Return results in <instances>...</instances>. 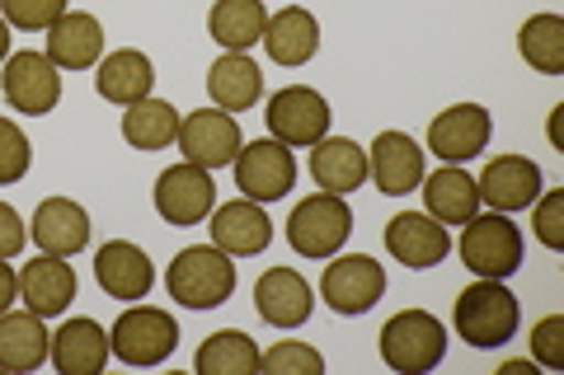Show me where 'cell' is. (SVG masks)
I'll return each instance as SVG.
<instances>
[{
    "mask_svg": "<svg viewBox=\"0 0 564 375\" xmlns=\"http://www.w3.org/2000/svg\"><path fill=\"white\" fill-rule=\"evenodd\" d=\"M475 188H480V202H489V211L513 217V211H527L541 198L545 178H541L536 159H527V155H494L485 165V174L475 178Z\"/></svg>",
    "mask_w": 564,
    "mask_h": 375,
    "instance_id": "4fadbf2b",
    "label": "cell"
},
{
    "mask_svg": "<svg viewBox=\"0 0 564 375\" xmlns=\"http://www.w3.org/2000/svg\"><path fill=\"white\" fill-rule=\"evenodd\" d=\"M29 165H33V146H29L24 128L14 118H0V188L20 184L29 174Z\"/></svg>",
    "mask_w": 564,
    "mask_h": 375,
    "instance_id": "e575fe53",
    "label": "cell"
},
{
    "mask_svg": "<svg viewBox=\"0 0 564 375\" xmlns=\"http://www.w3.org/2000/svg\"><path fill=\"white\" fill-rule=\"evenodd\" d=\"M456 333L466 338L475 352H489V348H503L508 338H518V296L494 277H475L470 287L456 296Z\"/></svg>",
    "mask_w": 564,
    "mask_h": 375,
    "instance_id": "6da1fadb",
    "label": "cell"
},
{
    "mask_svg": "<svg viewBox=\"0 0 564 375\" xmlns=\"http://www.w3.org/2000/svg\"><path fill=\"white\" fill-rule=\"evenodd\" d=\"M263 24H269L263 0H217L207 14V33L221 52H250L263 38Z\"/></svg>",
    "mask_w": 564,
    "mask_h": 375,
    "instance_id": "4dcf8cb0",
    "label": "cell"
},
{
    "mask_svg": "<svg viewBox=\"0 0 564 375\" xmlns=\"http://www.w3.org/2000/svg\"><path fill=\"white\" fill-rule=\"evenodd\" d=\"M352 235V211L339 192H311L292 207L288 217V244L296 249L302 258H334Z\"/></svg>",
    "mask_w": 564,
    "mask_h": 375,
    "instance_id": "5b68a950",
    "label": "cell"
},
{
    "mask_svg": "<svg viewBox=\"0 0 564 375\" xmlns=\"http://www.w3.org/2000/svg\"><path fill=\"white\" fill-rule=\"evenodd\" d=\"M207 95H212V109H221V113L254 109L263 95V76L250 62V52H221V57L207 66Z\"/></svg>",
    "mask_w": 564,
    "mask_h": 375,
    "instance_id": "4316f807",
    "label": "cell"
},
{
    "mask_svg": "<svg viewBox=\"0 0 564 375\" xmlns=\"http://www.w3.org/2000/svg\"><path fill=\"white\" fill-rule=\"evenodd\" d=\"M296 184V155L292 146H282L273 136H259L250 146H240L236 155V188L240 198H250L259 207L282 202Z\"/></svg>",
    "mask_w": 564,
    "mask_h": 375,
    "instance_id": "ba28073f",
    "label": "cell"
},
{
    "mask_svg": "<svg viewBox=\"0 0 564 375\" xmlns=\"http://www.w3.org/2000/svg\"><path fill=\"white\" fill-rule=\"evenodd\" d=\"M560 109H564V103H555V113H551V146L560 151Z\"/></svg>",
    "mask_w": 564,
    "mask_h": 375,
    "instance_id": "b9f144b4",
    "label": "cell"
},
{
    "mask_svg": "<svg viewBox=\"0 0 564 375\" xmlns=\"http://www.w3.org/2000/svg\"><path fill=\"white\" fill-rule=\"evenodd\" d=\"M532 366H536V362H508L503 375H532Z\"/></svg>",
    "mask_w": 564,
    "mask_h": 375,
    "instance_id": "7bdbcfd3",
    "label": "cell"
},
{
    "mask_svg": "<svg viewBox=\"0 0 564 375\" xmlns=\"http://www.w3.org/2000/svg\"><path fill=\"white\" fill-rule=\"evenodd\" d=\"M10 57V24H6V14H0V66H6Z\"/></svg>",
    "mask_w": 564,
    "mask_h": 375,
    "instance_id": "60d3db41",
    "label": "cell"
},
{
    "mask_svg": "<svg viewBox=\"0 0 564 375\" xmlns=\"http://www.w3.org/2000/svg\"><path fill=\"white\" fill-rule=\"evenodd\" d=\"M47 57L57 70H90L104 57V24L85 10H66L47 29Z\"/></svg>",
    "mask_w": 564,
    "mask_h": 375,
    "instance_id": "d4e9b609",
    "label": "cell"
},
{
    "mask_svg": "<svg viewBox=\"0 0 564 375\" xmlns=\"http://www.w3.org/2000/svg\"><path fill=\"white\" fill-rule=\"evenodd\" d=\"M174 136H180V109H174V103L155 99V95L128 103V113H122V141H128L132 151L155 155V151L174 146Z\"/></svg>",
    "mask_w": 564,
    "mask_h": 375,
    "instance_id": "f546056e",
    "label": "cell"
},
{
    "mask_svg": "<svg viewBox=\"0 0 564 375\" xmlns=\"http://www.w3.org/2000/svg\"><path fill=\"white\" fill-rule=\"evenodd\" d=\"M263 362V352L254 348V338H245L240 329H221L203 338L198 356H193V366L198 375H254Z\"/></svg>",
    "mask_w": 564,
    "mask_h": 375,
    "instance_id": "1f68e13d",
    "label": "cell"
},
{
    "mask_svg": "<svg viewBox=\"0 0 564 375\" xmlns=\"http://www.w3.org/2000/svg\"><path fill=\"white\" fill-rule=\"evenodd\" d=\"M254 310L263 324H273V329H302L315 310L311 282L296 273V267H269V273L254 282Z\"/></svg>",
    "mask_w": 564,
    "mask_h": 375,
    "instance_id": "e0dca14e",
    "label": "cell"
},
{
    "mask_svg": "<svg viewBox=\"0 0 564 375\" xmlns=\"http://www.w3.org/2000/svg\"><path fill=\"white\" fill-rule=\"evenodd\" d=\"M311 178L321 192H358L367 184V151L352 136H321L311 146Z\"/></svg>",
    "mask_w": 564,
    "mask_h": 375,
    "instance_id": "cb8c5ba5",
    "label": "cell"
},
{
    "mask_svg": "<svg viewBox=\"0 0 564 375\" xmlns=\"http://www.w3.org/2000/svg\"><path fill=\"white\" fill-rule=\"evenodd\" d=\"M447 356V324L429 310H400L381 329V362L400 375H423Z\"/></svg>",
    "mask_w": 564,
    "mask_h": 375,
    "instance_id": "3957f363",
    "label": "cell"
},
{
    "mask_svg": "<svg viewBox=\"0 0 564 375\" xmlns=\"http://www.w3.org/2000/svg\"><path fill=\"white\" fill-rule=\"evenodd\" d=\"M321 296H325V306L334 315L358 319L386 296V267L377 258H367V254H344V258L334 254V263L321 277Z\"/></svg>",
    "mask_w": 564,
    "mask_h": 375,
    "instance_id": "30bf717a",
    "label": "cell"
},
{
    "mask_svg": "<svg viewBox=\"0 0 564 375\" xmlns=\"http://www.w3.org/2000/svg\"><path fill=\"white\" fill-rule=\"evenodd\" d=\"M70 5L66 0H0V14H6L10 29H24V33H47L52 24L62 20Z\"/></svg>",
    "mask_w": 564,
    "mask_h": 375,
    "instance_id": "d590c367",
    "label": "cell"
},
{
    "mask_svg": "<svg viewBox=\"0 0 564 375\" xmlns=\"http://www.w3.org/2000/svg\"><path fill=\"white\" fill-rule=\"evenodd\" d=\"M165 287L170 300H180L184 310H217L236 291V263L217 244H193L184 254H174Z\"/></svg>",
    "mask_w": 564,
    "mask_h": 375,
    "instance_id": "7a4b0ae2",
    "label": "cell"
},
{
    "mask_svg": "<svg viewBox=\"0 0 564 375\" xmlns=\"http://www.w3.org/2000/svg\"><path fill=\"white\" fill-rule=\"evenodd\" d=\"M217 207V184H212V169L203 165H170L161 178H155V211H161L165 225H198L212 217Z\"/></svg>",
    "mask_w": 564,
    "mask_h": 375,
    "instance_id": "8fae6325",
    "label": "cell"
},
{
    "mask_svg": "<svg viewBox=\"0 0 564 375\" xmlns=\"http://www.w3.org/2000/svg\"><path fill=\"white\" fill-rule=\"evenodd\" d=\"M109 348L122 366H161L180 348V324H174L170 310H155V306H132L113 319V333H109Z\"/></svg>",
    "mask_w": 564,
    "mask_h": 375,
    "instance_id": "8992f818",
    "label": "cell"
},
{
    "mask_svg": "<svg viewBox=\"0 0 564 375\" xmlns=\"http://www.w3.org/2000/svg\"><path fill=\"white\" fill-rule=\"evenodd\" d=\"M367 178L386 198H404L423 184V146L410 132H381L367 146Z\"/></svg>",
    "mask_w": 564,
    "mask_h": 375,
    "instance_id": "9a60e30c",
    "label": "cell"
},
{
    "mask_svg": "<svg viewBox=\"0 0 564 375\" xmlns=\"http://www.w3.org/2000/svg\"><path fill=\"white\" fill-rule=\"evenodd\" d=\"M95 282H99V291L104 296H113V300H147L151 287H155V267L151 258L141 254V249L132 240H109L95 254Z\"/></svg>",
    "mask_w": 564,
    "mask_h": 375,
    "instance_id": "d6986e66",
    "label": "cell"
},
{
    "mask_svg": "<svg viewBox=\"0 0 564 375\" xmlns=\"http://www.w3.org/2000/svg\"><path fill=\"white\" fill-rule=\"evenodd\" d=\"M259 371H269V375H321V371H325V356L315 352L311 343L282 338V343H273L269 352H263Z\"/></svg>",
    "mask_w": 564,
    "mask_h": 375,
    "instance_id": "836d02e7",
    "label": "cell"
},
{
    "mask_svg": "<svg viewBox=\"0 0 564 375\" xmlns=\"http://www.w3.org/2000/svg\"><path fill=\"white\" fill-rule=\"evenodd\" d=\"M29 240V225L20 221V211H14L10 202H0V258H14Z\"/></svg>",
    "mask_w": 564,
    "mask_h": 375,
    "instance_id": "f35d334b",
    "label": "cell"
},
{
    "mask_svg": "<svg viewBox=\"0 0 564 375\" xmlns=\"http://www.w3.org/2000/svg\"><path fill=\"white\" fill-rule=\"evenodd\" d=\"M109 329L99 324V319H66V324L52 333V352L47 362L57 366L62 375H99L104 366H109Z\"/></svg>",
    "mask_w": 564,
    "mask_h": 375,
    "instance_id": "44dd1931",
    "label": "cell"
},
{
    "mask_svg": "<svg viewBox=\"0 0 564 375\" xmlns=\"http://www.w3.org/2000/svg\"><path fill=\"white\" fill-rule=\"evenodd\" d=\"M52 352V333L43 329V315L6 310L0 315V371H39Z\"/></svg>",
    "mask_w": 564,
    "mask_h": 375,
    "instance_id": "f1b7e54d",
    "label": "cell"
},
{
    "mask_svg": "<svg viewBox=\"0 0 564 375\" xmlns=\"http://www.w3.org/2000/svg\"><path fill=\"white\" fill-rule=\"evenodd\" d=\"M423 207L437 225H466L480 211V188L462 165H443L437 174H423Z\"/></svg>",
    "mask_w": 564,
    "mask_h": 375,
    "instance_id": "83f0119b",
    "label": "cell"
},
{
    "mask_svg": "<svg viewBox=\"0 0 564 375\" xmlns=\"http://www.w3.org/2000/svg\"><path fill=\"white\" fill-rule=\"evenodd\" d=\"M532 230L545 249H564V192L541 188V198L532 202Z\"/></svg>",
    "mask_w": 564,
    "mask_h": 375,
    "instance_id": "8d00e7d4",
    "label": "cell"
},
{
    "mask_svg": "<svg viewBox=\"0 0 564 375\" xmlns=\"http://www.w3.org/2000/svg\"><path fill=\"white\" fill-rule=\"evenodd\" d=\"M489 136H494V118L480 103H452V109H443L429 122V151L437 159H447V165L475 159L489 146Z\"/></svg>",
    "mask_w": 564,
    "mask_h": 375,
    "instance_id": "5bb4252c",
    "label": "cell"
},
{
    "mask_svg": "<svg viewBox=\"0 0 564 375\" xmlns=\"http://www.w3.org/2000/svg\"><path fill=\"white\" fill-rule=\"evenodd\" d=\"M263 118H269L273 141H282V146H292V151H311L321 136H329V103L321 89H311V85L278 89L269 99V109H263Z\"/></svg>",
    "mask_w": 564,
    "mask_h": 375,
    "instance_id": "9c48e42d",
    "label": "cell"
},
{
    "mask_svg": "<svg viewBox=\"0 0 564 375\" xmlns=\"http://www.w3.org/2000/svg\"><path fill=\"white\" fill-rule=\"evenodd\" d=\"M76 291H80L76 267H70L66 258H57V254L33 258V263H24V273H20V300H24V310L43 315V319L66 315V306L76 300Z\"/></svg>",
    "mask_w": 564,
    "mask_h": 375,
    "instance_id": "7402d4cb",
    "label": "cell"
},
{
    "mask_svg": "<svg viewBox=\"0 0 564 375\" xmlns=\"http://www.w3.org/2000/svg\"><path fill=\"white\" fill-rule=\"evenodd\" d=\"M174 146L184 151L188 165L226 169V165H236V155H240V146H245V136H240L236 113L198 109V113L180 118V136H174Z\"/></svg>",
    "mask_w": 564,
    "mask_h": 375,
    "instance_id": "7c38bea8",
    "label": "cell"
},
{
    "mask_svg": "<svg viewBox=\"0 0 564 375\" xmlns=\"http://www.w3.org/2000/svg\"><path fill=\"white\" fill-rule=\"evenodd\" d=\"M212 244L221 249V254H231V258H259L263 249L273 244V221H269V211H263L259 202L250 198H236V202H226V207H212Z\"/></svg>",
    "mask_w": 564,
    "mask_h": 375,
    "instance_id": "2e32d148",
    "label": "cell"
},
{
    "mask_svg": "<svg viewBox=\"0 0 564 375\" xmlns=\"http://www.w3.org/2000/svg\"><path fill=\"white\" fill-rule=\"evenodd\" d=\"M29 235L43 254H57V258H76L85 244H90V211L70 198H43L39 211L29 221Z\"/></svg>",
    "mask_w": 564,
    "mask_h": 375,
    "instance_id": "ffe728a7",
    "label": "cell"
},
{
    "mask_svg": "<svg viewBox=\"0 0 564 375\" xmlns=\"http://www.w3.org/2000/svg\"><path fill=\"white\" fill-rule=\"evenodd\" d=\"M532 362L545 371H564V315H545L532 329Z\"/></svg>",
    "mask_w": 564,
    "mask_h": 375,
    "instance_id": "74e56055",
    "label": "cell"
},
{
    "mask_svg": "<svg viewBox=\"0 0 564 375\" xmlns=\"http://www.w3.org/2000/svg\"><path fill=\"white\" fill-rule=\"evenodd\" d=\"M386 249H391L395 263L419 273V267H437L452 254V235L429 211H400V217H391V225H386Z\"/></svg>",
    "mask_w": 564,
    "mask_h": 375,
    "instance_id": "ac0fdd59",
    "label": "cell"
},
{
    "mask_svg": "<svg viewBox=\"0 0 564 375\" xmlns=\"http://www.w3.org/2000/svg\"><path fill=\"white\" fill-rule=\"evenodd\" d=\"M456 249H462V263L475 277L508 282L522 267V230L503 211H475L462 225V244Z\"/></svg>",
    "mask_w": 564,
    "mask_h": 375,
    "instance_id": "277c9868",
    "label": "cell"
},
{
    "mask_svg": "<svg viewBox=\"0 0 564 375\" xmlns=\"http://www.w3.org/2000/svg\"><path fill=\"white\" fill-rule=\"evenodd\" d=\"M151 85H155V66H151L147 52H137V47H113L109 57H99V66H95L99 99L118 103V109H128V103H137V99H147Z\"/></svg>",
    "mask_w": 564,
    "mask_h": 375,
    "instance_id": "484cf974",
    "label": "cell"
},
{
    "mask_svg": "<svg viewBox=\"0 0 564 375\" xmlns=\"http://www.w3.org/2000/svg\"><path fill=\"white\" fill-rule=\"evenodd\" d=\"M259 43H263V52H269L273 66H306L315 52H321V20L302 5H288V10L269 14Z\"/></svg>",
    "mask_w": 564,
    "mask_h": 375,
    "instance_id": "603a6c76",
    "label": "cell"
},
{
    "mask_svg": "<svg viewBox=\"0 0 564 375\" xmlns=\"http://www.w3.org/2000/svg\"><path fill=\"white\" fill-rule=\"evenodd\" d=\"M518 52L541 76H564V20L551 10L532 14V20L518 29Z\"/></svg>",
    "mask_w": 564,
    "mask_h": 375,
    "instance_id": "d6a6232c",
    "label": "cell"
},
{
    "mask_svg": "<svg viewBox=\"0 0 564 375\" xmlns=\"http://www.w3.org/2000/svg\"><path fill=\"white\" fill-rule=\"evenodd\" d=\"M0 89L14 113L47 118L62 103V70L52 66L47 52H10L0 66Z\"/></svg>",
    "mask_w": 564,
    "mask_h": 375,
    "instance_id": "52a82bcc",
    "label": "cell"
},
{
    "mask_svg": "<svg viewBox=\"0 0 564 375\" xmlns=\"http://www.w3.org/2000/svg\"><path fill=\"white\" fill-rule=\"evenodd\" d=\"M20 300V273L10 267V258H0V315Z\"/></svg>",
    "mask_w": 564,
    "mask_h": 375,
    "instance_id": "ab89813d",
    "label": "cell"
}]
</instances>
